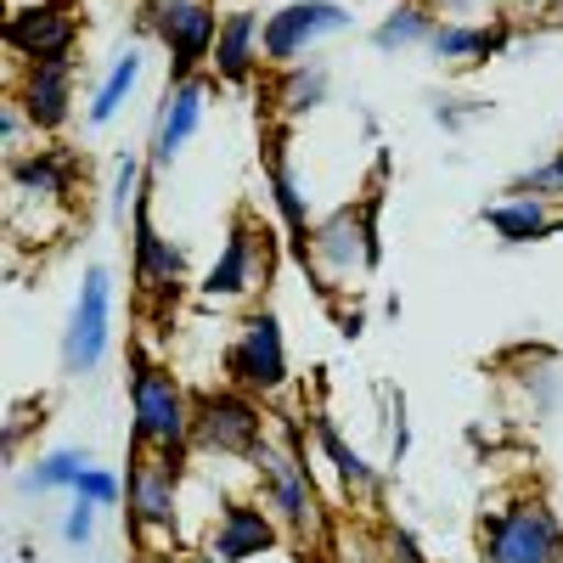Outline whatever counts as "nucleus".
Listing matches in <instances>:
<instances>
[{"label": "nucleus", "instance_id": "f257e3e1", "mask_svg": "<svg viewBox=\"0 0 563 563\" xmlns=\"http://www.w3.org/2000/svg\"><path fill=\"white\" fill-rule=\"evenodd\" d=\"M378 209H384V192H372L366 203H344V209L321 214V220L310 225V238H305L299 260L310 265V276H316L321 294L361 288V276L378 271V260H384Z\"/></svg>", "mask_w": 563, "mask_h": 563}, {"label": "nucleus", "instance_id": "f03ea898", "mask_svg": "<svg viewBox=\"0 0 563 563\" xmlns=\"http://www.w3.org/2000/svg\"><path fill=\"white\" fill-rule=\"evenodd\" d=\"M192 411L198 400L186 395L180 372L153 361V355H130V440L135 451H158L169 462H186L192 451Z\"/></svg>", "mask_w": 563, "mask_h": 563}, {"label": "nucleus", "instance_id": "7ed1b4c3", "mask_svg": "<svg viewBox=\"0 0 563 563\" xmlns=\"http://www.w3.org/2000/svg\"><path fill=\"white\" fill-rule=\"evenodd\" d=\"M254 479H260V501L271 507V519L288 530L294 541H321V501L310 485V462H305V434L288 417L282 434H271L254 451Z\"/></svg>", "mask_w": 563, "mask_h": 563}, {"label": "nucleus", "instance_id": "20e7f679", "mask_svg": "<svg viewBox=\"0 0 563 563\" xmlns=\"http://www.w3.org/2000/svg\"><path fill=\"white\" fill-rule=\"evenodd\" d=\"M485 563H563V519L547 496H507L479 525Z\"/></svg>", "mask_w": 563, "mask_h": 563}, {"label": "nucleus", "instance_id": "39448f33", "mask_svg": "<svg viewBox=\"0 0 563 563\" xmlns=\"http://www.w3.org/2000/svg\"><path fill=\"white\" fill-rule=\"evenodd\" d=\"M124 507H130V530L135 541H147L153 558L158 552H175L186 541L180 530V462L158 456V451H135L130 474H124Z\"/></svg>", "mask_w": 563, "mask_h": 563}, {"label": "nucleus", "instance_id": "423d86ee", "mask_svg": "<svg viewBox=\"0 0 563 563\" xmlns=\"http://www.w3.org/2000/svg\"><path fill=\"white\" fill-rule=\"evenodd\" d=\"M68 198H74V153L68 147H34L7 158V214L34 209V220L18 231V243H52V225L40 214L52 209L68 220Z\"/></svg>", "mask_w": 563, "mask_h": 563}, {"label": "nucleus", "instance_id": "0eeeda50", "mask_svg": "<svg viewBox=\"0 0 563 563\" xmlns=\"http://www.w3.org/2000/svg\"><path fill=\"white\" fill-rule=\"evenodd\" d=\"M271 440V411L249 389H209L198 395L192 411V451L203 456H231V462H254V451Z\"/></svg>", "mask_w": 563, "mask_h": 563}, {"label": "nucleus", "instance_id": "6e6552de", "mask_svg": "<svg viewBox=\"0 0 563 563\" xmlns=\"http://www.w3.org/2000/svg\"><path fill=\"white\" fill-rule=\"evenodd\" d=\"M355 29V12L344 0H282V7L265 12V34H260V52H265V68L288 74L299 63H310L316 45L339 40Z\"/></svg>", "mask_w": 563, "mask_h": 563}, {"label": "nucleus", "instance_id": "1a4fd4ad", "mask_svg": "<svg viewBox=\"0 0 563 563\" xmlns=\"http://www.w3.org/2000/svg\"><path fill=\"white\" fill-rule=\"evenodd\" d=\"M113 305H119L113 265H85L68 327H63V372L68 378H85V372H97L113 355Z\"/></svg>", "mask_w": 563, "mask_h": 563}, {"label": "nucleus", "instance_id": "9d476101", "mask_svg": "<svg viewBox=\"0 0 563 563\" xmlns=\"http://www.w3.org/2000/svg\"><path fill=\"white\" fill-rule=\"evenodd\" d=\"M220 366H225V384H231V389H249V395H260V400H276L282 389H288L294 372H288V339H282L276 310H265V305L249 310L243 327L231 333Z\"/></svg>", "mask_w": 563, "mask_h": 563}, {"label": "nucleus", "instance_id": "9b49d317", "mask_svg": "<svg viewBox=\"0 0 563 563\" xmlns=\"http://www.w3.org/2000/svg\"><path fill=\"white\" fill-rule=\"evenodd\" d=\"M271 265H276L271 231L254 214H238L231 231H225V249L214 254V265L198 282V299L203 305H243L271 282Z\"/></svg>", "mask_w": 563, "mask_h": 563}, {"label": "nucleus", "instance_id": "f8f14e48", "mask_svg": "<svg viewBox=\"0 0 563 563\" xmlns=\"http://www.w3.org/2000/svg\"><path fill=\"white\" fill-rule=\"evenodd\" d=\"M220 18L225 12H214V0H141V29L158 34L175 79H192L203 63H214Z\"/></svg>", "mask_w": 563, "mask_h": 563}, {"label": "nucleus", "instance_id": "ddd939ff", "mask_svg": "<svg viewBox=\"0 0 563 563\" xmlns=\"http://www.w3.org/2000/svg\"><path fill=\"white\" fill-rule=\"evenodd\" d=\"M147 192H153V175H147ZM147 192H141V203L130 214V276L147 299H175L180 282H186V249L169 243L153 225V198Z\"/></svg>", "mask_w": 563, "mask_h": 563}, {"label": "nucleus", "instance_id": "4468645a", "mask_svg": "<svg viewBox=\"0 0 563 563\" xmlns=\"http://www.w3.org/2000/svg\"><path fill=\"white\" fill-rule=\"evenodd\" d=\"M209 97H214V79H209V74L169 79V85H164V102H158V119H153V153H147V169H153V175H158L164 164H175L186 141L203 130Z\"/></svg>", "mask_w": 563, "mask_h": 563}, {"label": "nucleus", "instance_id": "2eb2a0df", "mask_svg": "<svg viewBox=\"0 0 563 563\" xmlns=\"http://www.w3.org/2000/svg\"><path fill=\"white\" fill-rule=\"evenodd\" d=\"M79 45V18L63 0H23L7 12V52L18 63H45V57H74Z\"/></svg>", "mask_w": 563, "mask_h": 563}, {"label": "nucleus", "instance_id": "dca6fc26", "mask_svg": "<svg viewBox=\"0 0 563 563\" xmlns=\"http://www.w3.org/2000/svg\"><path fill=\"white\" fill-rule=\"evenodd\" d=\"M74 68L79 57H45V63H18V90L12 97L23 102L34 130H63L74 119Z\"/></svg>", "mask_w": 563, "mask_h": 563}, {"label": "nucleus", "instance_id": "f3484780", "mask_svg": "<svg viewBox=\"0 0 563 563\" xmlns=\"http://www.w3.org/2000/svg\"><path fill=\"white\" fill-rule=\"evenodd\" d=\"M276 536H282V525L271 519V507L265 501H225L220 512H214V530H209V552L220 558V563H249V558H265L271 547H276Z\"/></svg>", "mask_w": 563, "mask_h": 563}, {"label": "nucleus", "instance_id": "a211bd4d", "mask_svg": "<svg viewBox=\"0 0 563 563\" xmlns=\"http://www.w3.org/2000/svg\"><path fill=\"white\" fill-rule=\"evenodd\" d=\"M260 34H265L260 7H231V12L220 18V40H214V79H220V85H249V79L265 68Z\"/></svg>", "mask_w": 563, "mask_h": 563}, {"label": "nucleus", "instance_id": "6ab92c4d", "mask_svg": "<svg viewBox=\"0 0 563 563\" xmlns=\"http://www.w3.org/2000/svg\"><path fill=\"white\" fill-rule=\"evenodd\" d=\"M496 52H507V29L501 23H451V18H440V29L429 40V57L445 63V68H474V63H485Z\"/></svg>", "mask_w": 563, "mask_h": 563}, {"label": "nucleus", "instance_id": "aec40b11", "mask_svg": "<svg viewBox=\"0 0 563 563\" xmlns=\"http://www.w3.org/2000/svg\"><path fill=\"white\" fill-rule=\"evenodd\" d=\"M310 434H316V451H321L327 462H333V474H339L344 496H378V490H384L378 467L361 462V451H355V445H344V434L333 429V417H327V411H310Z\"/></svg>", "mask_w": 563, "mask_h": 563}, {"label": "nucleus", "instance_id": "412c9836", "mask_svg": "<svg viewBox=\"0 0 563 563\" xmlns=\"http://www.w3.org/2000/svg\"><path fill=\"white\" fill-rule=\"evenodd\" d=\"M485 225L496 231L507 249H519V243H541V238H552L563 220L552 214V198H501V203L485 209Z\"/></svg>", "mask_w": 563, "mask_h": 563}, {"label": "nucleus", "instance_id": "4be33fe9", "mask_svg": "<svg viewBox=\"0 0 563 563\" xmlns=\"http://www.w3.org/2000/svg\"><path fill=\"white\" fill-rule=\"evenodd\" d=\"M265 180H271V203H276V214H282V225L294 231V243L305 249V238H310V203H305V186H299V175H294V158H288V141H271V153H265Z\"/></svg>", "mask_w": 563, "mask_h": 563}, {"label": "nucleus", "instance_id": "5701e85b", "mask_svg": "<svg viewBox=\"0 0 563 563\" xmlns=\"http://www.w3.org/2000/svg\"><path fill=\"white\" fill-rule=\"evenodd\" d=\"M440 29V12L429 7V0H395V7L378 18V29H372V45H378L384 57H400L411 52V45H429Z\"/></svg>", "mask_w": 563, "mask_h": 563}, {"label": "nucleus", "instance_id": "b1692460", "mask_svg": "<svg viewBox=\"0 0 563 563\" xmlns=\"http://www.w3.org/2000/svg\"><path fill=\"white\" fill-rule=\"evenodd\" d=\"M141 68H147V52H141V45H124V52L113 57V68L102 74V85L90 90V108H85V124H90V130H108V124L124 113Z\"/></svg>", "mask_w": 563, "mask_h": 563}, {"label": "nucleus", "instance_id": "393cba45", "mask_svg": "<svg viewBox=\"0 0 563 563\" xmlns=\"http://www.w3.org/2000/svg\"><path fill=\"white\" fill-rule=\"evenodd\" d=\"M90 467V451L85 445H57V451H40L29 467H23V490L29 496H52V490H74L79 474Z\"/></svg>", "mask_w": 563, "mask_h": 563}, {"label": "nucleus", "instance_id": "a878e982", "mask_svg": "<svg viewBox=\"0 0 563 563\" xmlns=\"http://www.w3.org/2000/svg\"><path fill=\"white\" fill-rule=\"evenodd\" d=\"M327 90H333V74H327L321 63H299L276 85V113L294 124V119H305V113H316L327 102Z\"/></svg>", "mask_w": 563, "mask_h": 563}, {"label": "nucleus", "instance_id": "bb28decb", "mask_svg": "<svg viewBox=\"0 0 563 563\" xmlns=\"http://www.w3.org/2000/svg\"><path fill=\"white\" fill-rule=\"evenodd\" d=\"M141 192H147V158H141V153H119L113 158V186H108V214L124 225L135 214Z\"/></svg>", "mask_w": 563, "mask_h": 563}, {"label": "nucleus", "instance_id": "cd10ccee", "mask_svg": "<svg viewBox=\"0 0 563 563\" xmlns=\"http://www.w3.org/2000/svg\"><path fill=\"white\" fill-rule=\"evenodd\" d=\"M68 496H79V501H90V507H119V501H124V479L113 474V467L90 462L85 474H79V485H74Z\"/></svg>", "mask_w": 563, "mask_h": 563}, {"label": "nucleus", "instance_id": "c85d7f7f", "mask_svg": "<svg viewBox=\"0 0 563 563\" xmlns=\"http://www.w3.org/2000/svg\"><path fill=\"white\" fill-rule=\"evenodd\" d=\"M507 192H512V198H552V203H558V198H563V153H552L547 164L525 169L519 180L507 186Z\"/></svg>", "mask_w": 563, "mask_h": 563}, {"label": "nucleus", "instance_id": "c756f323", "mask_svg": "<svg viewBox=\"0 0 563 563\" xmlns=\"http://www.w3.org/2000/svg\"><path fill=\"white\" fill-rule=\"evenodd\" d=\"M97 519H102V507H90V501L74 496V507L63 512V541L68 547H90L97 541Z\"/></svg>", "mask_w": 563, "mask_h": 563}, {"label": "nucleus", "instance_id": "7c9ffc66", "mask_svg": "<svg viewBox=\"0 0 563 563\" xmlns=\"http://www.w3.org/2000/svg\"><path fill=\"white\" fill-rule=\"evenodd\" d=\"M29 130H34V124H29L23 102H18V97H7V108H0V147H7V158L29 153V147H23V135H29Z\"/></svg>", "mask_w": 563, "mask_h": 563}, {"label": "nucleus", "instance_id": "2f4dec72", "mask_svg": "<svg viewBox=\"0 0 563 563\" xmlns=\"http://www.w3.org/2000/svg\"><path fill=\"white\" fill-rule=\"evenodd\" d=\"M411 451V429H406V395H395V434H389V456L400 462Z\"/></svg>", "mask_w": 563, "mask_h": 563}, {"label": "nucleus", "instance_id": "473e14b6", "mask_svg": "<svg viewBox=\"0 0 563 563\" xmlns=\"http://www.w3.org/2000/svg\"><path fill=\"white\" fill-rule=\"evenodd\" d=\"M389 552H395L400 563H422V558H417V541H411L406 530H395V536H389Z\"/></svg>", "mask_w": 563, "mask_h": 563}, {"label": "nucleus", "instance_id": "72a5a7b5", "mask_svg": "<svg viewBox=\"0 0 563 563\" xmlns=\"http://www.w3.org/2000/svg\"><path fill=\"white\" fill-rule=\"evenodd\" d=\"M175 563H220V558H214V552H209V547H198V552H180V558H175Z\"/></svg>", "mask_w": 563, "mask_h": 563}, {"label": "nucleus", "instance_id": "f704fd0d", "mask_svg": "<svg viewBox=\"0 0 563 563\" xmlns=\"http://www.w3.org/2000/svg\"><path fill=\"white\" fill-rule=\"evenodd\" d=\"M7 7H23V0H7Z\"/></svg>", "mask_w": 563, "mask_h": 563}, {"label": "nucleus", "instance_id": "c9c22d12", "mask_svg": "<svg viewBox=\"0 0 563 563\" xmlns=\"http://www.w3.org/2000/svg\"><path fill=\"white\" fill-rule=\"evenodd\" d=\"M558 12H563V0H558Z\"/></svg>", "mask_w": 563, "mask_h": 563}]
</instances>
